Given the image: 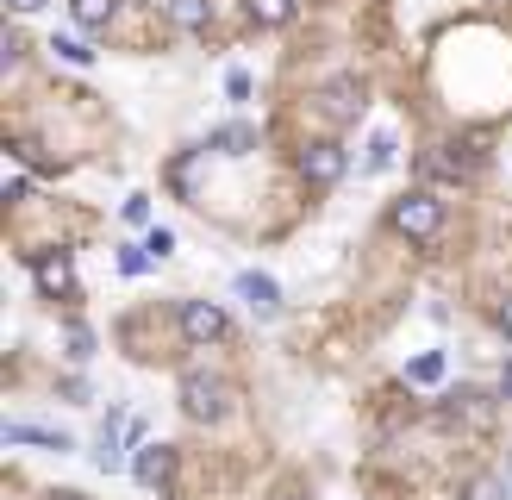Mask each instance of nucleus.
I'll list each match as a JSON object with an SVG mask.
<instances>
[{
	"label": "nucleus",
	"instance_id": "nucleus-1",
	"mask_svg": "<svg viewBox=\"0 0 512 500\" xmlns=\"http://www.w3.org/2000/svg\"><path fill=\"white\" fill-rule=\"evenodd\" d=\"M182 413L200 419V425H219L232 413V382H219V375H182Z\"/></svg>",
	"mask_w": 512,
	"mask_h": 500
},
{
	"label": "nucleus",
	"instance_id": "nucleus-2",
	"mask_svg": "<svg viewBox=\"0 0 512 500\" xmlns=\"http://www.w3.org/2000/svg\"><path fill=\"white\" fill-rule=\"evenodd\" d=\"M388 225H394L400 238H419V244H431V232L444 225V207H438L431 194H400V200H394V213H388Z\"/></svg>",
	"mask_w": 512,
	"mask_h": 500
},
{
	"label": "nucleus",
	"instance_id": "nucleus-3",
	"mask_svg": "<svg viewBox=\"0 0 512 500\" xmlns=\"http://www.w3.org/2000/svg\"><path fill=\"white\" fill-rule=\"evenodd\" d=\"M32 282H38L50 300H69V288H75V263H69V250H38V257H32Z\"/></svg>",
	"mask_w": 512,
	"mask_h": 500
},
{
	"label": "nucleus",
	"instance_id": "nucleus-4",
	"mask_svg": "<svg viewBox=\"0 0 512 500\" xmlns=\"http://www.w3.org/2000/svg\"><path fill=\"white\" fill-rule=\"evenodd\" d=\"M182 338H194V344L225 338V313L213 307V300H182Z\"/></svg>",
	"mask_w": 512,
	"mask_h": 500
},
{
	"label": "nucleus",
	"instance_id": "nucleus-5",
	"mask_svg": "<svg viewBox=\"0 0 512 500\" xmlns=\"http://www.w3.org/2000/svg\"><path fill=\"white\" fill-rule=\"evenodd\" d=\"M300 175H306L313 188H331V182L344 175V150H338V144H306V150H300Z\"/></svg>",
	"mask_w": 512,
	"mask_h": 500
},
{
	"label": "nucleus",
	"instance_id": "nucleus-6",
	"mask_svg": "<svg viewBox=\"0 0 512 500\" xmlns=\"http://www.w3.org/2000/svg\"><path fill=\"white\" fill-rule=\"evenodd\" d=\"M238 294L250 300V313H256V319H275V313H281V288L269 282V275H256V269L238 275Z\"/></svg>",
	"mask_w": 512,
	"mask_h": 500
},
{
	"label": "nucleus",
	"instance_id": "nucleus-7",
	"mask_svg": "<svg viewBox=\"0 0 512 500\" xmlns=\"http://www.w3.org/2000/svg\"><path fill=\"white\" fill-rule=\"evenodd\" d=\"M169 469H175V450L169 444H144L138 463H132V475H138L144 488H169Z\"/></svg>",
	"mask_w": 512,
	"mask_h": 500
},
{
	"label": "nucleus",
	"instance_id": "nucleus-8",
	"mask_svg": "<svg viewBox=\"0 0 512 500\" xmlns=\"http://www.w3.org/2000/svg\"><path fill=\"white\" fill-rule=\"evenodd\" d=\"M319 107H325L331 119L344 125V119H356V113H363V88H356V82H338V88H325V94H319Z\"/></svg>",
	"mask_w": 512,
	"mask_h": 500
},
{
	"label": "nucleus",
	"instance_id": "nucleus-9",
	"mask_svg": "<svg viewBox=\"0 0 512 500\" xmlns=\"http://www.w3.org/2000/svg\"><path fill=\"white\" fill-rule=\"evenodd\" d=\"M7 444H44V450H69V432H50V425H7Z\"/></svg>",
	"mask_w": 512,
	"mask_h": 500
},
{
	"label": "nucleus",
	"instance_id": "nucleus-10",
	"mask_svg": "<svg viewBox=\"0 0 512 500\" xmlns=\"http://www.w3.org/2000/svg\"><path fill=\"white\" fill-rule=\"evenodd\" d=\"M69 13H75L82 32H100V25L113 19V0H69Z\"/></svg>",
	"mask_w": 512,
	"mask_h": 500
},
{
	"label": "nucleus",
	"instance_id": "nucleus-11",
	"mask_svg": "<svg viewBox=\"0 0 512 500\" xmlns=\"http://www.w3.org/2000/svg\"><path fill=\"white\" fill-rule=\"evenodd\" d=\"M250 19L256 25H288L294 19V0H250Z\"/></svg>",
	"mask_w": 512,
	"mask_h": 500
},
{
	"label": "nucleus",
	"instance_id": "nucleus-12",
	"mask_svg": "<svg viewBox=\"0 0 512 500\" xmlns=\"http://www.w3.org/2000/svg\"><path fill=\"white\" fill-rule=\"evenodd\" d=\"M444 375V350H431V357H413L406 363V382H438Z\"/></svg>",
	"mask_w": 512,
	"mask_h": 500
},
{
	"label": "nucleus",
	"instance_id": "nucleus-13",
	"mask_svg": "<svg viewBox=\"0 0 512 500\" xmlns=\"http://www.w3.org/2000/svg\"><path fill=\"white\" fill-rule=\"evenodd\" d=\"M150 257H157L150 244H144V250H138V244H125V250H119V275H144V269H150Z\"/></svg>",
	"mask_w": 512,
	"mask_h": 500
},
{
	"label": "nucleus",
	"instance_id": "nucleus-14",
	"mask_svg": "<svg viewBox=\"0 0 512 500\" xmlns=\"http://www.w3.org/2000/svg\"><path fill=\"white\" fill-rule=\"evenodd\" d=\"M50 50H57L63 63H88V57H94V50H88L82 38H75V32H63V38H50Z\"/></svg>",
	"mask_w": 512,
	"mask_h": 500
},
{
	"label": "nucleus",
	"instance_id": "nucleus-15",
	"mask_svg": "<svg viewBox=\"0 0 512 500\" xmlns=\"http://www.w3.org/2000/svg\"><path fill=\"white\" fill-rule=\"evenodd\" d=\"M388 163H394V138H369V157H363V169H369V175H381Z\"/></svg>",
	"mask_w": 512,
	"mask_h": 500
},
{
	"label": "nucleus",
	"instance_id": "nucleus-16",
	"mask_svg": "<svg viewBox=\"0 0 512 500\" xmlns=\"http://www.w3.org/2000/svg\"><path fill=\"white\" fill-rule=\"evenodd\" d=\"M175 19H182L188 32H200V25H207V7H200V0H175Z\"/></svg>",
	"mask_w": 512,
	"mask_h": 500
},
{
	"label": "nucleus",
	"instance_id": "nucleus-17",
	"mask_svg": "<svg viewBox=\"0 0 512 500\" xmlns=\"http://www.w3.org/2000/svg\"><path fill=\"white\" fill-rule=\"evenodd\" d=\"M63 344H69V357H88V350H94V338H88V325H69V332H63Z\"/></svg>",
	"mask_w": 512,
	"mask_h": 500
},
{
	"label": "nucleus",
	"instance_id": "nucleus-18",
	"mask_svg": "<svg viewBox=\"0 0 512 500\" xmlns=\"http://www.w3.org/2000/svg\"><path fill=\"white\" fill-rule=\"evenodd\" d=\"M256 132H250V125H225V132H219V150H244Z\"/></svg>",
	"mask_w": 512,
	"mask_h": 500
},
{
	"label": "nucleus",
	"instance_id": "nucleus-19",
	"mask_svg": "<svg viewBox=\"0 0 512 500\" xmlns=\"http://www.w3.org/2000/svg\"><path fill=\"white\" fill-rule=\"evenodd\" d=\"M119 219H125V225H144V219H150V200H144V194H132V200L119 207Z\"/></svg>",
	"mask_w": 512,
	"mask_h": 500
},
{
	"label": "nucleus",
	"instance_id": "nucleus-20",
	"mask_svg": "<svg viewBox=\"0 0 512 500\" xmlns=\"http://www.w3.org/2000/svg\"><path fill=\"white\" fill-rule=\"evenodd\" d=\"M225 94L244 100V94H250V75H244V69H232V75H225Z\"/></svg>",
	"mask_w": 512,
	"mask_h": 500
},
{
	"label": "nucleus",
	"instance_id": "nucleus-21",
	"mask_svg": "<svg viewBox=\"0 0 512 500\" xmlns=\"http://www.w3.org/2000/svg\"><path fill=\"white\" fill-rule=\"evenodd\" d=\"M500 332H506V344H512V300H500Z\"/></svg>",
	"mask_w": 512,
	"mask_h": 500
},
{
	"label": "nucleus",
	"instance_id": "nucleus-22",
	"mask_svg": "<svg viewBox=\"0 0 512 500\" xmlns=\"http://www.w3.org/2000/svg\"><path fill=\"white\" fill-rule=\"evenodd\" d=\"M7 7H13V13H38V7H44V0H7Z\"/></svg>",
	"mask_w": 512,
	"mask_h": 500
},
{
	"label": "nucleus",
	"instance_id": "nucleus-23",
	"mask_svg": "<svg viewBox=\"0 0 512 500\" xmlns=\"http://www.w3.org/2000/svg\"><path fill=\"white\" fill-rule=\"evenodd\" d=\"M57 500H82V494H57Z\"/></svg>",
	"mask_w": 512,
	"mask_h": 500
},
{
	"label": "nucleus",
	"instance_id": "nucleus-24",
	"mask_svg": "<svg viewBox=\"0 0 512 500\" xmlns=\"http://www.w3.org/2000/svg\"><path fill=\"white\" fill-rule=\"evenodd\" d=\"M506 394H512V369H506Z\"/></svg>",
	"mask_w": 512,
	"mask_h": 500
}]
</instances>
